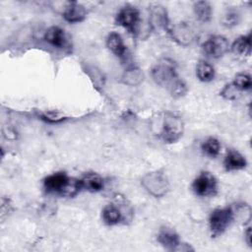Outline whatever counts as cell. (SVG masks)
<instances>
[{"label":"cell","mask_w":252,"mask_h":252,"mask_svg":"<svg viewBox=\"0 0 252 252\" xmlns=\"http://www.w3.org/2000/svg\"><path fill=\"white\" fill-rule=\"evenodd\" d=\"M240 21V15L236 10H227L223 15L220 20L221 25L225 28H233L238 25Z\"/></svg>","instance_id":"cell-23"},{"label":"cell","mask_w":252,"mask_h":252,"mask_svg":"<svg viewBox=\"0 0 252 252\" xmlns=\"http://www.w3.org/2000/svg\"><path fill=\"white\" fill-rule=\"evenodd\" d=\"M232 84L239 90V91H246V90H250L251 86H252V82H251V77L247 74H237L234 78V81L232 82Z\"/></svg>","instance_id":"cell-24"},{"label":"cell","mask_w":252,"mask_h":252,"mask_svg":"<svg viewBox=\"0 0 252 252\" xmlns=\"http://www.w3.org/2000/svg\"><path fill=\"white\" fill-rule=\"evenodd\" d=\"M81 189L86 190L88 192H99L104 187V180L103 178L94 172H89L86 173L81 179H80Z\"/></svg>","instance_id":"cell-12"},{"label":"cell","mask_w":252,"mask_h":252,"mask_svg":"<svg viewBox=\"0 0 252 252\" xmlns=\"http://www.w3.org/2000/svg\"><path fill=\"white\" fill-rule=\"evenodd\" d=\"M151 73L156 84L166 89L171 96L179 98L187 93V85L178 77L172 60L162 59L153 67Z\"/></svg>","instance_id":"cell-1"},{"label":"cell","mask_w":252,"mask_h":252,"mask_svg":"<svg viewBox=\"0 0 252 252\" xmlns=\"http://www.w3.org/2000/svg\"><path fill=\"white\" fill-rule=\"evenodd\" d=\"M106 46L117 57L122 59L127 57L128 50L119 33L110 32L106 38Z\"/></svg>","instance_id":"cell-15"},{"label":"cell","mask_w":252,"mask_h":252,"mask_svg":"<svg viewBox=\"0 0 252 252\" xmlns=\"http://www.w3.org/2000/svg\"><path fill=\"white\" fill-rule=\"evenodd\" d=\"M223 166L226 171L240 170L247 166V161L239 152L229 150L223 159Z\"/></svg>","instance_id":"cell-14"},{"label":"cell","mask_w":252,"mask_h":252,"mask_svg":"<svg viewBox=\"0 0 252 252\" xmlns=\"http://www.w3.org/2000/svg\"><path fill=\"white\" fill-rule=\"evenodd\" d=\"M44 40L54 47L63 48L66 44L65 32L59 27H50L44 33Z\"/></svg>","instance_id":"cell-16"},{"label":"cell","mask_w":252,"mask_h":252,"mask_svg":"<svg viewBox=\"0 0 252 252\" xmlns=\"http://www.w3.org/2000/svg\"><path fill=\"white\" fill-rule=\"evenodd\" d=\"M151 16H150V25L152 28H158L164 31H168L170 25L168 21V17L166 14V10L159 5L152 7Z\"/></svg>","instance_id":"cell-13"},{"label":"cell","mask_w":252,"mask_h":252,"mask_svg":"<svg viewBox=\"0 0 252 252\" xmlns=\"http://www.w3.org/2000/svg\"><path fill=\"white\" fill-rule=\"evenodd\" d=\"M234 220L231 207L215 209L209 218V226L214 237L221 235Z\"/></svg>","instance_id":"cell-5"},{"label":"cell","mask_w":252,"mask_h":252,"mask_svg":"<svg viewBox=\"0 0 252 252\" xmlns=\"http://www.w3.org/2000/svg\"><path fill=\"white\" fill-rule=\"evenodd\" d=\"M157 239L163 248L169 251H177L181 244L177 232L173 228L167 226H162L159 228Z\"/></svg>","instance_id":"cell-10"},{"label":"cell","mask_w":252,"mask_h":252,"mask_svg":"<svg viewBox=\"0 0 252 252\" xmlns=\"http://www.w3.org/2000/svg\"><path fill=\"white\" fill-rule=\"evenodd\" d=\"M245 238H246L247 244L249 246H251V240H250V238H251V229H250V227H248L245 231Z\"/></svg>","instance_id":"cell-26"},{"label":"cell","mask_w":252,"mask_h":252,"mask_svg":"<svg viewBox=\"0 0 252 252\" xmlns=\"http://www.w3.org/2000/svg\"><path fill=\"white\" fill-rule=\"evenodd\" d=\"M141 184L150 195L156 198H161L169 191V181L160 170L146 173L141 179Z\"/></svg>","instance_id":"cell-3"},{"label":"cell","mask_w":252,"mask_h":252,"mask_svg":"<svg viewBox=\"0 0 252 252\" xmlns=\"http://www.w3.org/2000/svg\"><path fill=\"white\" fill-rule=\"evenodd\" d=\"M201 150L206 156L210 158H216L220 151V144L218 139L214 137H210L203 142L201 146Z\"/></svg>","instance_id":"cell-22"},{"label":"cell","mask_w":252,"mask_h":252,"mask_svg":"<svg viewBox=\"0 0 252 252\" xmlns=\"http://www.w3.org/2000/svg\"><path fill=\"white\" fill-rule=\"evenodd\" d=\"M167 33L171 38L181 45L190 44L195 38V32L192 26L188 23H179L177 25L170 26Z\"/></svg>","instance_id":"cell-9"},{"label":"cell","mask_w":252,"mask_h":252,"mask_svg":"<svg viewBox=\"0 0 252 252\" xmlns=\"http://www.w3.org/2000/svg\"><path fill=\"white\" fill-rule=\"evenodd\" d=\"M193 11L197 20L202 23L209 22L213 15V8L208 1L195 2L193 5Z\"/></svg>","instance_id":"cell-19"},{"label":"cell","mask_w":252,"mask_h":252,"mask_svg":"<svg viewBox=\"0 0 252 252\" xmlns=\"http://www.w3.org/2000/svg\"><path fill=\"white\" fill-rule=\"evenodd\" d=\"M192 190L197 196L211 197L218 191V181L209 171H202L192 182Z\"/></svg>","instance_id":"cell-6"},{"label":"cell","mask_w":252,"mask_h":252,"mask_svg":"<svg viewBox=\"0 0 252 252\" xmlns=\"http://www.w3.org/2000/svg\"><path fill=\"white\" fill-rule=\"evenodd\" d=\"M43 188L47 193L63 197H73L82 190L80 179L69 177L65 172H55L46 176Z\"/></svg>","instance_id":"cell-2"},{"label":"cell","mask_w":252,"mask_h":252,"mask_svg":"<svg viewBox=\"0 0 252 252\" xmlns=\"http://www.w3.org/2000/svg\"><path fill=\"white\" fill-rule=\"evenodd\" d=\"M116 23L135 34L140 23V11L132 6L123 7L116 15Z\"/></svg>","instance_id":"cell-7"},{"label":"cell","mask_w":252,"mask_h":252,"mask_svg":"<svg viewBox=\"0 0 252 252\" xmlns=\"http://www.w3.org/2000/svg\"><path fill=\"white\" fill-rule=\"evenodd\" d=\"M62 16L65 21L69 23H79L85 20L87 16V10L82 4L76 1H68L65 2Z\"/></svg>","instance_id":"cell-11"},{"label":"cell","mask_w":252,"mask_h":252,"mask_svg":"<svg viewBox=\"0 0 252 252\" xmlns=\"http://www.w3.org/2000/svg\"><path fill=\"white\" fill-rule=\"evenodd\" d=\"M123 218L121 210L113 204H108L102 209V220L107 225L118 224Z\"/></svg>","instance_id":"cell-17"},{"label":"cell","mask_w":252,"mask_h":252,"mask_svg":"<svg viewBox=\"0 0 252 252\" xmlns=\"http://www.w3.org/2000/svg\"><path fill=\"white\" fill-rule=\"evenodd\" d=\"M183 131L184 123L181 117L171 112H165L162 117L161 131L159 133L163 142L175 143L182 137Z\"/></svg>","instance_id":"cell-4"},{"label":"cell","mask_w":252,"mask_h":252,"mask_svg":"<svg viewBox=\"0 0 252 252\" xmlns=\"http://www.w3.org/2000/svg\"><path fill=\"white\" fill-rule=\"evenodd\" d=\"M196 76L201 82H211L215 78V69L209 62L200 60L196 66Z\"/></svg>","instance_id":"cell-21"},{"label":"cell","mask_w":252,"mask_h":252,"mask_svg":"<svg viewBox=\"0 0 252 252\" xmlns=\"http://www.w3.org/2000/svg\"><path fill=\"white\" fill-rule=\"evenodd\" d=\"M240 92L232 83L231 84H227L226 86H224V88L221 90V92L220 93V94L227 99V100H232V99H236L238 97V95L240 94Z\"/></svg>","instance_id":"cell-25"},{"label":"cell","mask_w":252,"mask_h":252,"mask_svg":"<svg viewBox=\"0 0 252 252\" xmlns=\"http://www.w3.org/2000/svg\"><path fill=\"white\" fill-rule=\"evenodd\" d=\"M144 80V74L138 67H130L124 71L122 75V82L128 86L134 87L140 85Z\"/></svg>","instance_id":"cell-20"},{"label":"cell","mask_w":252,"mask_h":252,"mask_svg":"<svg viewBox=\"0 0 252 252\" xmlns=\"http://www.w3.org/2000/svg\"><path fill=\"white\" fill-rule=\"evenodd\" d=\"M202 49L208 57L217 59L227 52L228 41L222 35H213L202 44Z\"/></svg>","instance_id":"cell-8"},{"label":"cell","mask_w":252,"mask_h":252,"mask_svg":"<svg viewBox=\"0 0 252 252\" xmlns=\"http://www.w3.org/2000/svg\"><path fill=\"white\" fill-rule=\"evenodd\" d=\"M231 51L237 56H249L251 52V33L236 38L231 45Z\"/></svg>","instance_id":"cell-18"}]
</instances>
